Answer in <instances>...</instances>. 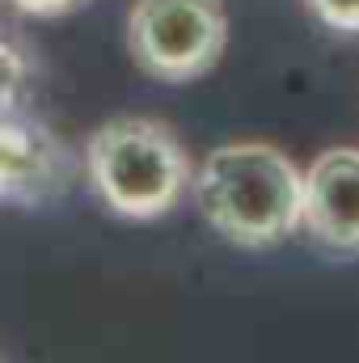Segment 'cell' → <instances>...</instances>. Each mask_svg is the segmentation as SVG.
Here are the masks:
<instances>
[{
  "mask_svg": "<svg viewBox=\"0 0 359 363\" xmlns=\"http://www.w3.org/2000/svg\"><path fill=\"white\" fill-rule=\"evenodd\" d=\"M309 13L334 30V34H359V0H304Z\"/></svg>",
  "mask_w": 359,
  "mask_h": 363,
  "instance_id": "cell-6",
  "label": "cell"
},
{
  "mask_svg": "<svg viewBox=\"0 0 359 363\" xmlns=\"http://www.w3.org/2000/svg\"><path fill=\"white\" fill-rule=\"evenodd\" d=\"M203 224L237 250H270L300 233L304 169L267 140H233L203 157L190 178Z\"/></svg>",
  "mask_w": 359,
  "mask_h": 363,
  "instance_id": "cell-1",
  "label": "cell"
},
{
  "mask_svg": "<svg viewBox=\"0 0 359 363\" xmlns=\"http://www.w3.org/2000/svg\"><path fill=\"white\" fill-rule=\"evenodd\" d=\"M85 178L106 211L123 220H161L190 190L194 165L170 123L114 114L85 140Z\"/></svg>",
  "mask_w": 359,
  "mask_h": 363,
  "instance_id": "cell-2",
  "label": "cell"
},
{
  "mask_svg": "<svg viewBox=\"0 0 359 363\" xmlns=\"http://www.w3.org/2000/svg\"><path fill=\"white\" fill-rule=\"evenodd\" d=\"M228 47L224 0H131L127 51L153 81L186 85L220 64Z\"/></svg>",
  "mask_w": 359,
  "mask_h": 363,
  "instance_id": "cell-3",
  "label": "cell"
},
{
  "mask_svg": "<svg viewBox=\"0 0 359 363\" xmlns=\"http://www.w3.org/2000/svg\"><path fill=\"white\" fill-rule=\"evenodd\" d=\"M9 4L26 17H64V13L81 9L85 0H9Z\"/></svg>",
  "mask_w": 359,
  "mask_h": 363,
  "instance_id": "cell-7",
  "label": "cell"
},
{
  "mask_svg": "<svg viewBox=\"0 0 359 363\" xmlns=\"http://www.w3.org/2000/svg\"><path fill=\"white\" fill-rule=\"evenodd\" d=\"M300 233L330 258H359V148L338 144L309 161Z\"/></svg>",
  "mask_w": 359,
  "mask_h": 363,
  "instance_id": "cell-4",
  "label": "cell"
},
{
  "mask_svg": "<svg viewBox=\"0 0 359 363\" xmlns=\"http://www.w3.org/2000/svg\"><path fill=\"white\" fill-rule=\"evenodd\" d=\"M72 182L68 144L26 110L0 114V203L38 207Z\"/></svg>",
  "mask_w": 359,
  "mask_h": 363,
  "instance_id": "cell-5",
  "label": "cell"
}]
</instances>
